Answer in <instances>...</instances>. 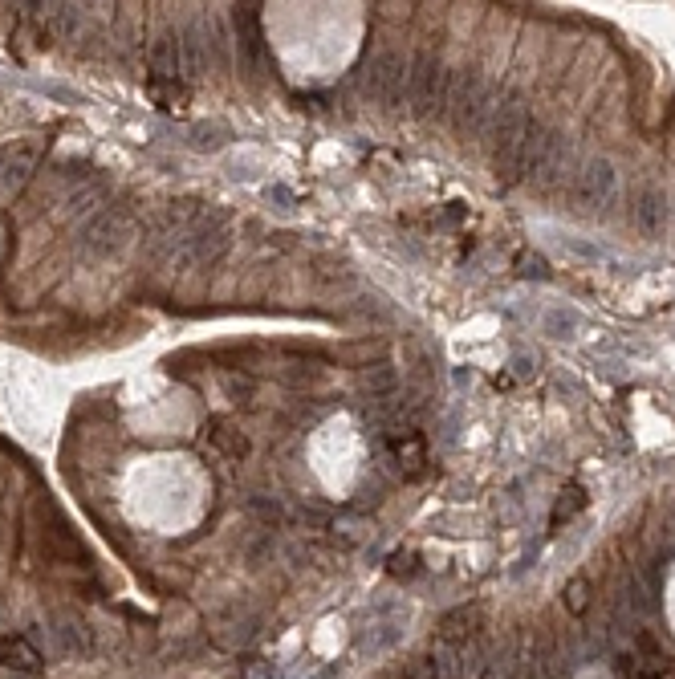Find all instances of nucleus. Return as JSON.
Returning a JSON list of instances; mask_svg holds the SVG:
<instances>
[{
	"label": "nucleus",
	"instance_id": "nucleus-1",
	"mask_svg": "<svg viewBox=\"0 0 675 679\" xmlns=\"http://www.w3.org/2000/svg\"><path fill=\"white\" fill-rule=\"evenodd\" d=\"M501 106V94L497 86H488L484 78L476 74H452V86H448V110L456 118V127L468 131V135H484L488 122H493Z\"/></svg>",
	"mask_w": 675,
	"mask_h": 679
},
{
	"label": "nucleus",
	"instance_id": "nucleus-5",
	"mask_svg": "<svg viewBox=\"0 0 675 679\" xmlns=\"http://www.w3.org/2000/svg\"><path fill=\"white\" fill-rule=\"evenodd\" d=\"M623 675L627 679H667V655L651 643V639H639V647H631L627 655H623Z\"/></svg>",
	"mask_w": 675,
	"mask_h": 679
},
{
	"label": "nucleus",
	"instance_id": "nucleus-4",
	"mask_svg": "<svg viewBox=\"0 0 675 679\" xmlns=\"http://www.w3.org/2000/svg\"><path fill=\"white\" fill-rule=\"evenodd\" d=\"M570 192H574L582 204H590V208H606L610 200H615V192H619V175H615V167H610L606 159L582 163L578 175H574V183H570Z\"/></svg>",
	"mask_w": 675,
	"mask_h": 679
},
{
	"label": "nucleus",
	"instance_id": "nucleus-8",
	"mask_svg": "<svg viewBox=\"0 0 675 679\" xmlns=\"http://www.w3.org/2000/svg\"><path fill=\"white\" fill-rule=\"evenodd\" d=\"M590 505V497H586V488L582 484H570V488H562V497H558V505H554V513H549V525L554 529H562V525H570L582 509Z\"/></svg>",
	"mask_w": 675,
	"mask_h": 679
},
{
	"label": "nucleus",
	"instance_id": "nucleus-3",
	"mask_svg": "<svg viewBox=\"0 0 675 679\" xmlns=\"http://www.w3.org/2000/svg\"><path fill=\"white\" fill-rule=\"evenodd\" d=\"M366 94L379 98L383 106H399L407 98V82H411V57L403 53H379L366 61Z\"/></svg>",
	"mask_w": 675,
	"mask_h": 679
},
{
	"label": "nucleus",
	"instance_id": "nucleus-6",
	"mask_svg": "<svg viewBox=\"0 0 675 679\" xmlns=\"http://www.w3.org/2000/svg\"><path fill=\"white\" fill-rule=\"evenodd\" d=\"M635 228L639 232H647V236H659L663 228H667V216H671V208H667V200L659 196V192H643L639 200H635Z\"/></svg>",
	"mask_w": 675,
	"mask_h": 679
},
{
	"label": "nucleus",
	"instance_id": "nucleus-10",
	"mask_svg": "<svg viewBox=\"0 0 675 679\" xmlns=\"http://www.w3.org/2000/svg\"><path fill=\"white\" fill-rule=\"evenodd\" d=\"M590 606V582L586 578H574L570 586H566V610L570 614H582Z\"/></svg>",
	"mask_w": 675,
	"mask_h": 679
},
{
	"label": "nucleus",
	"instance_id": "nucleus-2",
	"mask_svg": "<svg viewBox=\"0 0 675 679\" xmlns=\"http://www.w3.org/2000/svg\"><path fill=\"white\" fill-rule=\"evenodd\" d=\"M448 86H452V74L444 70V61L432 57V53H419L411 57V82H407V98L419 114H432V110H444L448 106Z\"/></svg>",
	"mask_w": 675,
	"mask_h": 679
},
{
	"label": "nucleus",
	"instance_id": "nucleus-7",
	"mask_svg": "<svg viewBox=\"0 0 675 679\" xmlns=\"http://www.w3.org/2000/svg\"><path fill=\"white\" fill-rule=\"evenodd\" d=\"M0 663L13 671H41V655L21 635H0Z\"/></svg>",
	"mask_w": 675,
	"mask_h": 679
},
{
	"label": "nucleus",
	"instance_id": "nucleus-9",
	"mask_svg": "<svg viewBox=\"0 0 675 679\" xmlns=\"http://www.w3.org/2000/svg\"><path fill=\"white\" fill-rule=\"evenodd\" d=\"M391 456L399 460V468L407 464L411 472H419L423 468V440L419 436H395L391 440Z\"/></svg>",
	"mask_w": 675,
	"mask_h": 679
},
{
	"label": "nucleus",
	"instance_id": "nucleus-12",
	"mask_svg": "<svg viewBox=\"0 0 675 679\" xmlns=\"http://www.w3.org/2000/svg\"><path fill=\"white\" fill-rule=\"evenodd\" d=\"M403 679H436V663H419V667H411Z\"/></svg>",
	"mask_w": 675,
	"mask_h": 679
},
{
	"label": "nucleus",
	"instance_id": "nucleus-11",
	"mask_svg": "<svg viewBox=\"0 0 675 679\" xmlns=\"http://www.w3.org/2000/svg\"><path fill=\"white\" fill-rule=\"evenodd\" d=\"M419 566H415V553H395L391 558V574L395 578H407V574H415Z\"/></svg>",
	"mask_w": 675,
	"mask_h": 679
}]
</instances>
